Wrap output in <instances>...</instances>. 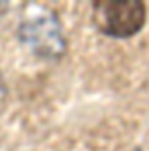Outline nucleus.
I'll return each mask as SVG.
<instances>
[{
  "mask_svg": "<svg viewBox=\"0 0 149 151\" xmlns=\"http://www.w3.org/2000/svg\"><path fill=\"white\" fill-rule=\"evenodd\" d=\"M94 8V25L108 37H131L141 31L145 25V4L139 0L108 2L98 0L92 4Z\"/></svg>",
  "mask_w": 149,
  "mask_h": 151,
  "instance_id": "nucleus-1",
  "label": "nucleus"
},
{
  "mask_svg": "<svg viewBox=\"0 0 149 151\" xmlns=\"http://www.w3.org/2000/svg\"><path fill=\"white\" fill-rule=\"evenodd\" d=\"M0 6H2V4H0Z\"/></svg>",
  "mask_w": 149,
  "mask_h": 151,
  "instance_id": "nucleus-2",
  "label": "nucleus"
}]
</instances>
